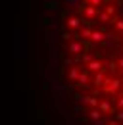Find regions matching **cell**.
Instances as JSON below:
<instances>
[{"mask_svg": "<svg viewBox=\"0 0 123 125\" xmlns=\"http://www.w3.org/2000/svg\"><path fill=\"white\" fill-rule=\"evenodd\" d=\"M121 83H119V79H112V77H106V83H104V93L106 94H112V96H117L119 91H121Z\"/></svg>", "mask_w": 123, "mask_h": 125, "instance_id": "cell-1", "label": "cell"}, {"mask_svg": "<svg viewBox=\"0 0 123 125\" xmlns=\"http://www.w3.org/2000/svg\"><path fill=\"white\" fill-rule=\"evenodd\" d=\"M83 52H85L83 41H71V42L67 44V54H71V56H79V54H83Z\"/></svg>", "mask_w": 123, "mask_h": 125, "instance_id": "cell-2", "label": "cell"}, {"mask_svg": "<svg viewBox=\"0 0 123 125\" xmlns=\"http://www.w3.org/2000/svg\"><path fill=\"white\" fill-rule=\"evenodd\" d=\"M85 71L89 73H98V71H104V62L102 60H92L85 65Z\"/></svg>", "mask_w": 123, "mask_h": 125, "instance_id": "cell-3", "label": "cell"}, {"mask_svg": "<svg viewBox=\"0 0 123 125\" xmlns=\"http://www.w3.org/2000/svg\"><path fill=\"white\" fill-rule=\"evenodd\" d=\"M65 27H67V29H79V27H83V19H81L79 16L67 17V21H65Z\"/></svg>", "mask_w": 123, "mask_h": 125, "instance_id": "cell-4", "label": "cell"}, {"mask_svg": "<svg viewBox=\"0 0 123 125\" xmlns=\"http://www.w3.org/2000/svg\"><path fill=\"white\" fill-rule=\"evenodd\" d=\"M81 12L89 17V19H94V17L98 16V8H92L89 4H83V6H81Z\"/></svg>", "mask_w": 123, "mask_h": 125, "instance_id": "cell-5", "label": "cell"}, {"mask_svg": "<svg viewBox=\"0 0 123 125\" xmlns=\"http://www.w3.org/2000/svg\"><path fill=\"white\" fill-rule=\"evenodd\" d=\"M104 83H106V71H98V73H94V79H92V85H94L96 89L104 87Z\"/></svg>", "mask_w": 123, "mask_h": 125, "instance_id": "cell-6", "label": "cell"}, {"mask_svg": "<svg viewBox=\"0 0 123 125\" xmlns=\"http://www.w3.org/2000/svg\"><path fill=\"white\" fill-rule=\"evenodd\" d=\"M98 110H100L102 115L104 114H113V108H112V102L110 100H100L98 102Z\"/></svg>", "mask_w": 123, "mask_h": 125, "instance_id": "cell-7", "label": "cell"}, {"mask_svg": "<svg viewBox=\"0 0 123 125\" xmlns=\"http://www.w3.org/2000/svg\"><path fill=\"white\" fill-rule=\"evenodd\" d=\"M77 85H79V87H89V85H91V75H89V71H81V73H79Z\"/></svg>", "mask_w": 123, "mask_h": 125, "instance_id": "cell-8", "label": "cell"}, {"mask_svg": "<svg viewBox=\"0 0 123 125\" xmlns=\"http://www.w3.org/2000/svg\"><path fill=\"white\" fill-rule=\"evenodd\" d=\"M106 37H104V33L100 31V29H92V33H91V39L89 41H92V42H102Z\"/></svg>", "mask_w": 123, "mask_h": 125, "instance_id": "cell-9", "label": "cell"}, {"mask_svg": "<svg viewBox=\"0 0 123 125\" xmlns=\"http://www.w3.org/2000/svg\"><path fill=\"white\" fill-rule=\"evenodd\" d=\"M81 71H83V67H81V65H73V67L69 69V75H67L69 81H77V77H79V73H81Z\"/></svg>", "mask_w": 123, "mask_h": 125, "instance_id": "cell-10", "label": "cell"}, {"mask_svg": "<svg viewBox=\"0 0 123 125\" xmlns=\"http://www.w3.org/2000/svg\"><path fill=\"white\" fill-rule=\"evenodd\" d=\"M89 117H91L92 121H98V119L102 117V114H100L98 108H94V110H89Z\"/></svg>", "mask_w": 123, "mask_h": 125, "instance_id": "cell-11", "label": "cell"}, {"mask_svg": "<svg viewBox=\"0 0 123 125\" xmlns=\"http://www.w3.org/2000/svg\"><path fill=\"white\" fill-rule=\"evenodd\" d=\"M112 25H115V29L119 33L123 31V19L121 17H112Z\"/></svg>", "mask_w": 123, "mask_h": 125, "instance_id": "cell-12", "label": "cell"}, {"mask_svg": "<svg viewBox=\"0 0 123 125\" xmlns=\"http://www.w3.org/2000/svg\"><path fill=\"white\" fill-rule=\"evenodd\" d=\"M91 33H92L91 27H81V39L83 41H89L91 39Z\"/></svg>", "mask_w": 123, "mask_h": 125, "instance_id": "cell-13", "label": "cell"}, {"mask_svg": "<svg viewBox=\"0 0 123 125\" xmlns=\"http://www.w3.org/2000/svg\"><path fill=\"white\" fill-rule=\"evenodd\" d=\"M98 19H100L102 23H112V17L108 16L106 12H98Z\"/></svg>", "mask_w": 123, "mask_h": 125, "instance_id": "cell-14", "label": "cell"}, {"mask_svg": "<svg viewBox=\"0 0 123 125\" xmlns=\"http://www.w3.org/2000/svg\"><path fill=\"white\" fill-rule=\"evenodd\" d=\"M62 41H65V42H71V41H75V37H73L69 31H63V33H62Z\"/></svg>", "mask_w": 123, "mask_h": 125, "instance_id": "cell-15", "label": "cell"}, {"mask_svg": "<svg viewBox=\"0 0 123 125\" xmlns=\"http://www.w3.org/2000/svg\"><path fill=\"white\" fill-rule=\"evenodd\" d=\"M115 12H117V8L113 6V4H110V6H106V14L110 17H115Z\"/></svg>", "mask_w": 123, "mask_h": 125, "instance_id": "cell-16", "label": "cell"}, {"mask_svg": "<svg viewBox=\"0 0 123 125\" xmlns=\"http://www.w3.org/2000/svg\"><path fill=\"white\" fill-rule=\"evenodd\" d=\"M112 119H113V121H117V123H121V121H123V110H119V112H117Z\"/></svg>", "mask_w": 123, "mask_h": 125, "instance_id": "cell-17", "label": "cell"}, {"mask_svg": "<svg viewBox=\"0 0 123 125\" xmlns=\"http://www.w3.org/2000/svg\"><path fill=\"white\" fill-rule=\"evenodd\" d=\"M115 98H117V100H115V106H117L119 110H123V94H117Z\"/></svg>", "mask_w": 123, "mask_h": 125, "instance_id": "cell-18", "label": "cell"}, {"mask_svg": "<svg viewBox=\"0 0 123 125\" xmlns=\"http://www.w3.org/2000/svg\"><path fill=\"white\" fill-rule=\"evenodd\" d=\"M89 2V6H92V8H98V6H102V0H87Z\"/></svg>", "mask_w": 123, "mask_h": 125, "instance_id": "cell-19", "label": "cell"}, {"mask_svg": "<svg viewBox=\"0 0 123 125\" xmlns=\"http://www.w3.org/2000/svg\"><path fill=\"white\" fill-rule=\"evenodd\" d=\"M63 65H69V67H73V65H75V62H73L71 58H63Z\"/></svg>", "mask_w": 123, "mask_h": 125, "instance_id": "cell-20", "label": "cell"}, {"mask_svg": "<svg viewBox=\"0 0 123 125\" xmlns=\"http://www.w3.org/2000/svg\"><path fill=\"white\" fill-rule=\"evenodd\" d=\"M108 69H110V71H115V69H117V65H115L113 60H112V62H108Z\"/></svg>", "mask_w": 123, "mask_h": 125, "instance_id": "cell-21", "label": "cell"}, {"mask_svg": "<svg viewBox=\"0 0 123 125\" xmlns=\"http://www.w3.org/2000/svg\"><path fill=\"white\" fill-rule=\"evenodd\" d=\"M115 65H117V69H123V56L117 60V62H115Z\"/></svg>", "mask_w": 123, "mask_h": 125, "instance_id": "cell-22", "label": "cell"}, {"mask_svg": "<svg viewBox=\"0 0 123 125\" xmlns=\"http://www.w3.org/2000/svg\"><path fill=\"white\" fill-rule=\"evenodd\" d=\"M106 125H121V123H117V121H113V119L110 117V119H108V123H106Z\"/></svg>", "mask_w": 123, "mask_h": 125, "instance_id": "cell-23", "label": "cell"}, {"mask_svg": "<svg viewBox=\"0 0 123 125\" xmlns=\"http://www.w3.org/2000/svg\"><path fill=\"white\" fill-rule=\"evenodd\" d=\"M119 83H121V85H123V73H121V77H119Z\"/></svg>", "mask_w": 123, "mask_h": 125, "instance_id": "cell-24", "label": "cell"}, {"mask_svg": "<svg viewBox=\"0 0 123 125\" xmlns=\"http://www.w3.org/2000/svg\"><path fill=\"white\" fill-rule=\"evenodd\" d=\"M119 39H123V31H121V33H119Z\"/></svg>", "mask_w": 123, "mask_h": 125, "instance_id": "cell-25", "label": "cell"}, {"mask_svg": "<svg viewBox=\"0 0 123 125\" xmlns=\"http://www.w3.org/2000/svg\"><path fill=\"white\" fill-rule=\"evenodd\" d=\"M104 2H108V0H102V4H104Z\"/></svg>", "mask_w": 123, "mask_h": 125, "instance_id": "cell-26", "label": "cell"}]
</instances>
